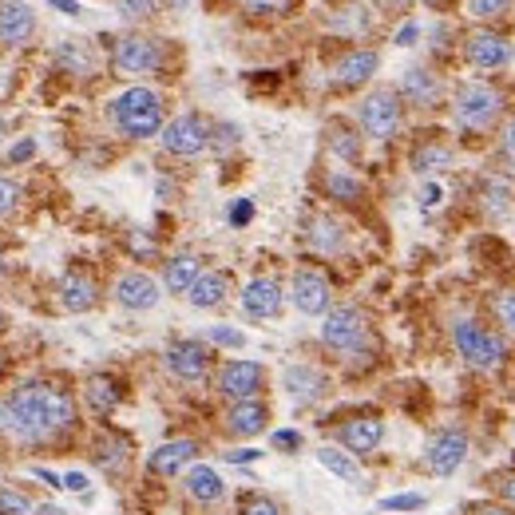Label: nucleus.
I'll return each mask as SVG.
<instances>
[{
	"label": "nucleus",
	"instance_id": "1",
	"mask_svg": "<svg viewBox=\"0 0 515 515\" xmlns=\"http://www.w3.org/2000/svg\"><path fill=\"white\" fill-rule=\"evenodd\" d=\"M76 401L68 389L56 385H20L0 401V428L20 440H52L56 432L72 428Z\"/></svg>",
	"mask_w": 515,
	"mask_h": 515
},
{
	"label": "nucleus",
	"instance_id": "2",
	"mask_svg": "<svg viewBox=\"0 0 515 515\" xmlns=\"http://www.w3.org/2000/svg\"><path fill=\"white\" fill-rule=\"evenodd\" d=\"M111 119H115V127L127 139H151V135H159L167 127L163 123V100L151 88H127V92H119L111 100Z\"/></svg>",
	"mask_w": 515,
	"mask_h": 515
},
{
	"label": "nucleus",
	"instance_id": "3",
	"mask_svg": "<svg viewBox=\"0 0 515 515\" xmlns=\"http://www.w3.org/2000/svg\"><path fill=\"white\" fill-rule=\"evenodd\" d=\"M452 345H456L460 361L472 365V369H480V373L500 369L504 357H508V341H504L496 329L480 325L476 317H460V321L452 325Z\"/></svg>",
	"mask_w": 515,
	"mask_h": 515
},
{
	"label": "nucleus",
	"instance_id": "4",
	"mask_svg": "<svg viewBox=\"0 0 515 515\" xmlns=\"http://www.w3.org/2000/svg\"><path fill=\"white\" fill-rule=\"evenodd\" d=\"M500 111H504V92L484 80H468L452 96V119L460 131H484L500 119Z\"/></svg>",
	"mask_w": 515,
	"mask_h": 515
},
{
	"label": "nucleus",
	"instance_id": "5",
	"mask_svg": "<svg viewBox=\"0 0 515 515\" xmlns=\"http://www.w3.org/2000/svg\"><path fill=\"white\" fill-rule=\"evenodd\" d=\"M321 341L341 353V357H361L369 349V321L365 313L353 306H337L325 313V325H321Z\"/></svg>",
	"mask_w": 515,
	"mask_h": 515
},
{
	"label": "nucleus",
	"instance_id": "6",
	"mask_svg": "<svg viewBox=\"0 0 515 515\" xmlns=\"http://www.w3.org/2000/svg\"><path fill=\"white\" fill-rule=\"evenodd\" d=\"M357 119H361V131L369 139H393L401 131V92H373L365 96L357 107Z\"/></svg>",
	"mask_w": 515,
	"mask_h": 515
},
{
	"label": "nucleus",
	"instance_id": "7",
	"mask_svg": "<svg viewBox=\"0 0 515 515\" xmlns=\"http://www.w3.org/2000/svg\"><path fill=\"white\" fill-rule=\"evenodd\" d=\"M111 60H115V68L123 76H155L163 68V48H159V40L135 32V36H119L115 40Z\"/></svg>",
	"mask_w": 515,
	"mask_h": 515
},
{
	"label": "nucleus",
	"instance_id": "8",
	"mask_svg": "<svg viewBox=\"0 0 515 515\" xmlns=\"http://www.w3.org/2000/svg\"><path fill=\"white\" fill-rule=\"evenodd\" d=\"M468 460V436L460 428H440L428 444H424V468L432 476H456Z\"/></svg>",
	"mask_w": 515,
	"mask_h": 515
},
{
	"label": "nucleus",
	"instance_id": "9",
	"mask_svg": "<svg viewBox=\"0 0 515 515\" xmlns=\"http://www.w3.org/2000/svg\"><path fill=\"white\" fill-rule=\"evenodd\" d=\"M163 147H167L171 155H179V159L203 155L206 147H210V123H206L203 115H195V111L171 119V123L163 127Z\"/></svg>",
	"mask_w": 515,
	"mask_h": 515
},
{
	"label": "nucleus",
	"instance_id": "10",
	"mask_svg": "<svg viewBox=\"0 0 515 515\" xmlns=\"http://www.w3.org/2000/svg\"><path fill=\"white\" fill-rule=\"evenodd\" d=\"M266 385V369L258 361H226L222 373H218V393L230 397L234 405L238 401H254Z\"/></svg>",
	"mask_w": 515,
	"mask_h": 515
},
{
	"label": "nucleus",
	"instance_id": "11",
	"mask_svg": "<svg viewBox=\"0 0 515 515\" xmlns=\"http://www.w3.org/2000/svg\"><path fill=\"white\" fill-rule=\"evenodd\" d=\"M337 440L345 444V452H353V456H369V452H377L381 444H385V420L381 416H349L341 428H337Z\"/></svg>",
	"mask_w": 515,
	"mask_h": 515
},
{
	"label": "nucleus",
	"instance_id": "12",
	"mask_svg": "<svg viewBox=\"0 0 515 515\" xmlns=\"http://www.w3.org/2000/svg\"><path fill=\"white\" fill-rule=\"evenodd\" d=\"M167 369L179 377V381H203L206 369H210V349L195 337H183V341H171L167 345Z\"/></svg>",
	"mask_w": 515,
	"mask_h": 515
},
{
	"label": "nucleus",
	"instance_id": "13",
	"mask_svg": "<svg viewBox=\"0 0 515 515\" xmlns=\"http://www.w3.org/2000/svg\"><path fill=\"white\" fill-rule=\"evenodd\" d=\"M464 60H468L472 68L500 72V68H508V60H512V44H508L504 36H496V32H472L468 44H464Z\"/></svg>",
	"mask_w": 515,
	"mask_h": 515
},
{
	"label": "nucleus",
	"instance_id": "14",
	"mask_svg": "<svg viewBox=\"0 0 515 515\" xmlns=\"http://www.w3.org/2000/svg\"><path fill=\"white\" fill-rule=\"evenodd\" d=\"M329 298H333V290H329V278H325V274H317V270H298V274H294V282H290V302L298 306V313L317 317V313L329 309Z\"/></svg>",
	"mask_w": 515,
	"mask_h": 515
},
{
	"label": "nucleus",
	"instance_id": "15",
	"mask_svg": "<svg viewBox=\"0 0 515 515\" xmlns=\"http://www.w3.org/2000/svg\"><path fill=\"white\" fill-rule=\"evenodd\" d=\"M36 36V12L24 0H4L0 4V44L4 48H20Z\"/></svg>",
	"mask_w": 515,
	"mask_h": 515
},
{
	"label": "nucleus",
	"instance_id": "16",
	"mask_svg": "<svg viewBox=\"0 0 515 515\" xmlns=\"http://www.w3.org/2000/svg\"><path fill=\"white\" fill-rule=\"evenodd\" d=\"M159 282L151 278V274H143V270H131V274H123L119 282H115V302L123 309H155L159 306Z\"/></svg>",
	"mask_w": 515,
	"mask_h": 515
},
{
	"label": "nucleus",
	"instance_id": "17",
	"mask_svg": "<svg viewBox=\"0 0 515 515\" xmlns=\"http://www.w3.org/2000/svg\"><path fill=\"white\" fill-rule=\"evenodd\" d=\"M377 64H381V56H377L373 48H353V52H345V56L333 64V84H337V88H361V84L377 72Z\"/></svg>",
	"mask_w": 515,
	"mask_h": 515
},
{
	"label": "nucleus",
	"instance_id": "18",
	"mask_svg": "<svg viewBox=\"0 0 515 515\" xmlns=\"http://www.w3.org/2000/svg\"><path fill=\"white\" fill-rule=\"evenodd\" d=\"M195 456H199V444H195V440H167V444H159V448L147 456V468H151L155 476H179L183 468L195 464Z\"/></svg>",
	"mask_w": 515,
	"mask_h": 515
},
{
	"label": "nucleus",
	"instance_id": "19",
	"mask_svg": "<svg viewBox=\"0 0 515 515\" xmlns=\"http://www.w3.org/2000/svg\"><path fill=\"white\" fill-rule=\"evenodd\" d=\"M242 309L250 317H278V309H282V286L274 278H250L242 286Z\"/></svg>",
	"mask_w": 515,
	"mask_h": 515
},
{
	"label": "nucleus",
	"instance_id": "20",
	"mask_svg": "<svg viewBox=\"0 0 515 515\" xmlns=\"http://www.w3.org/2000/svg\"><path fill=\"white\" fill-rule=\"evenodd\" d=\"M452 159H456V151H452L440 135L420 139L409 155V163H412V171H416V175H440V171H448V167H452Z\"/></svg>",
	"mask_w": 515,
	"mask_h": 515
},
{
	"label": "nucleus",
	"instance_id": "21",
	"mask_svg": "<svg viewBox=\"0 0 515 515\" xmlns=\"http://www.w3.org/2000/svg\"><path fill=\"white\" fill-rule=\"evenodd\" d=\"M96 302H100V290H96V282L88 274L72 270V274L60 278V306L68 309V313H88Z\"/></svg>",
	"mask_w": 515,
	"mask_h": 515
},
{
	"label": "nucleus",
	"instance_id": "22",
	"mask_svg": "<svg viewBox=\"0 0 515 515\" xmlns=\"http://www.w3.org/2000/svg\"><path fill=\"white\" fill-rule=\"evenodd\" d=\"M183 488H187V496H191L195 504H218V500L226 496V484H222V476H218L210 464H191Z\"/></svg>",
	"mask_w": 515,
	"mask_h": 515
},
{
	"label": "nucleus",
	"instance_id": "23",
	"mask_svg": "<svg viewBox=\"0 0 515 515\" xmlns=\"http://www.w3.org/2000/svg\"><path fill=\"white\" fill-rule=\"evenodd\" d=\"M266 420H270V409L262 401H238L226 412V432L230 436H258V432H266Z\"/></svg>",
	"mask_w": 515,
	"mask_h": 515
},
{
	"label": "nucleus",
	"instance_id": "24",
	"mask_svg": "<svg viewBox=\"0 0 515 515\" xmlns=\"http://www.w3.org/2000/svg\"><path fill=\"white\" fill-rule=\"evenodd\" d=\"M226 294H230V278L222 274V270H203L199 274V282L191 286V294H187V302L195 309H214L226 302Z\"/></svg>",
	"mask_w": 515,
	"mask_h": 515
},
{
	"label": "nucleus",
	"instance_id": "25",
	"mask_svg": "<svg viewBox=\"0 0 515 515\" xmlns=\"http://www.w3.org/2000/svg\"><path fill=\"white\" fill-rule=\"evenodd\" d=\"M401 100L416 103V107H432L440 100V80L428 68H409L401 80Z\"/></svg>",
	"mask_w": 515,
	"mask_h": 515
},
{
	"label": "nucleus",
	"instance_id": "26",
	"mask_svg": "<svg viewBox=\"0 0 515 515\" xmlns=\"http://www.w3.org/2000/svg\"><path fill=\"white\" fill-rule=\"evenodd\" d=\"M199 258L195 254H175L167 266H163V286L171 294H191V286L199 282Z\"/></svg>",
	"mask_w": 515,
	"mask_h": 515
},
{
	"label": "nucleus",
	"instance_id": "27",
	"mask_svg": "<svg viewBox=\"0 0 515 515\" xmlns=\"http://www.w3.org/2000/svg\"><path fill=\"white\" fill-rule=\"evenodd\" d=\"M515 203V191L512 183L504 179V175H484V183H480V206L492 214V218H504Z\"/></svg>",
	"mask_w": 515,
	"mask_h": 515
},
{
	"label": "nucleus",
	"instance_id": "28",
	"mask_svg": "<svg viewBox=\"0 0 515 515\" xmlns=\"http://www.w3.org/2000/svg\"><path fill=\"white\" fill-rule=\"evenodd\" d=\"M306 238H309V246H313L317 254H337V250L345 246V234H341V226H337L333 218H325V214L309 222Z\"/></svg>",
	"mask_w": 515,
	"mask_h": 515
},
{
	"label": "nucleus",
	"instance_id": "29",
	"mask_svg": "<svg viewBox=\"0 0 515 515\" xmlns=\"http://www.w3.org/2000/svg\"><path fill=\"white\" fill-rule=\"evenodd\" d=\"M317 464L325 468V472H333L337 480H345V484H361V468L353 464V452H337V448H317Z\"/></svg>",
	"mask_w": 515,
	"mask_h": 515
},
{
	"label": "nucleus",
	"instance_id": "30",
	"mask_svg": "<svg viewBox=\"0 0 515 515\" xmlns=\"http://www.w3.org/2000/svg\"><path fill=\"white\" fill-rule=\"evenodd\" d=\"M84 401L100 412V416H107V412H115V405H119V389H115L111 377H92L84 385Z\"/></svg>",
	"mask_w": 515,
	"mask_h": 515
},
{
	"label": "nucleus",
	"instance_id": "31",
	"mask_svg": "<svg viewBox=\"0 0 515 515\" xmlns=\"http://www.w3.org/2000/svg\"><path fill=\"white\" fill-rule=\"evenodd\" d=\"M325 191H329V199H341V203H361L365 199V183L353 179L349 171H329L325 175Z\"/></svg>",
	"mask_w": 515,
	"mask_h": 515
},
{
	"label": "nucleus",
	"instance_id": "32",
	"mask_svg": "<svg viewBox=\"0 0 515 515\" xmlns=\"http://www.w3.org/2000/svg\"><path fill=\"white\" fill-rule=\"evenodd\" d=\"M286 389H290L298 401H309V397L321 393V373L309 369V365H290V369H286Z\"/></svg>",
	"mask_w": 515,
	"mask_h": 515
},
{
	"label": "nucleus",
	"instance_id": "33",
	"mask_svg": "<svg viewBox=\"0 0 515 515\" xmlns=\"http://www.w3.org/2000/svg\"><path fill=\"white\" fill-rule=\"evenodd\" d=\"M96 464H100L103 472H119L127 464V440H119V436L100 440L96 444Z\"/></svg>",
	"mask_w": 515,
	"mask_h": 515
},
{
	"label": "nucleus",
	"instance_id": "34",
	"mask_svg": "<svg viewBox=\"0 0 515 515\" xmlns=\"http://www.w3.org/2000/svg\"><path fill=\"white\" fill-rule=\"evenodd\" d=\"M56 60H60L68 72H80V76H88V72H92V52H88V48H80V44H64V48L56 52Z\"/></svg>",
	"mask_w": 515,
	"mask_h": 515
},
{
	"label": "nucleus",
	"instance_id": "35",
	"mask_svg": "<svg viewBox=\"0 0 515 515\" xmlns=\"http://www.w3.org/2000/svg\"><path fill=\"white\" fill-rule=\"evenodd\" d=\"M428 504L424 492H401V496H385L381 500V512H420Z\"/></svg>",
	"mask_w": 515,
	"mask_h": 515
},
{
	"label": "nucleus",
	"instance_id": "36",
	"mask_svg": "<svg viewBox=\"0 0 515 515\" xmlns=\"http://www.w3.org/2000/svg\"><path fill=\"white\" fill-rule=\"evenodd\" d=\"M329 147H333V155H341V159H357V155H361L357 135H349L345 127H333V131H329Z\"/></svg>",
	"mask_w": 515,
	"mask_h": 515
},
{
	"label": "nucleus",
	"instance_id": "37",
	"mask_svg": "<svg viewBox=\"0 0 515 515\" xmlns=\"http://www.w3.org/2000/svg\"><path fill=\"white\" fill-rule=\"evenodd\" d=\"M206 341L210 345H226V349H242L246 345V333L242 329H230V325H210L206 329Z\"/></svg>",
	"mask_w": 515,
	"mask_h": 515
},
{
	"label": "nucleus",
	"instance_id": "38",
	"mask_svg": "<svg viewBox=\"0 0 515 515\" xmlns=\"http://www.w3.org/2000/svg\"><path fill=\"white\" fill-rule=\"evenodd\" d=\"M515 0H468V12L476 16V20H496V16H504V12H512Z\"/></svg>",
	"mask_w": 515,
	"mask_h": 515
},
{
	"label": "nucleus",
	"instance_id": "39",
	"mask_svg": "<svg viewBox=\"0 0 515 515\" xmlns=\"http://www.w3.org/2000/svg\"><path fill=\"white\" fill-rule=\"evenodd\" d=\"M416 206H420L424 214H432V210H440V206H444V183H436V179H428V183L420 187V195H416Z\"/></svg>",
	"mask_w": 515,
	"mask_h": 515
},
{
	"label": "nucleus",
	"instance_id": "40",
	"mask_svg": "<svg viewBox=\"0 0 515 515\" xmlns=\"http://www.w3.org/2000/svg\"><path fill=\"white\" fill-rule=\"evenodd\" d=\"M115 8L123 20H147L155 12V0H115Z\"/></svg>",
	"mask_w": 515,
	"mask_h": 515
},
{
	"label": "nucleus",
	"instance_id": "41",
	"mask_svg": "<svg viewBox=\"0 0 515 515\" xmlns=\"http://www.w3.org/2000/svg\"><path fill=\"white\" fill-rule=\"evenodd\" d=\"M0 515H32V504L12 492V488H0Z\"/></svg>",
	"mask_w": 515,
	"mask_h": 515
},
{
	"label": "nucleus",
	"instance_id": "42",
	"mask_svg": "<svg viewBox=\"0 0 515 515\" xmlns=\"http://www.w3.org/2000/svg\"><path fill=\"white\" fill-rule=\"evenodd\" d=\"M270 440H274L278 452H298L302 448V432H294V428H278Z\"/></svg>",
	"mask_w": 515,
	"mask_h": 515
},
{
	"label": "nucleus",
	"instance_id": "43",
	"mask_svg": "<svg viewBox=\"0 0 515 515\" xmlns=\"http://www.w3.org/2000/svg\"><path fill=\"white\" fill-rule=\"evenodd\" d=\"M16 203H20V183L0 179V218H4V214H12V206Z\"/></svg>",
	"mask_w": 515,
	"mask_h": 515
},
{
	"label": "nucleus",
	"instance_id": "44",
	"mask_svg": "<svg viewBox=\"0 0 515 515\" xmlns=\"http://www.w3.org/2000/svg\"><path fill=\"white\" fill-rule=\"evenodd\" d=\"M500 151H504V163L515 171V119H508L500 131Z\"/></svg>",
	"mask_w": 515,
	"mask_h": 515
},
{
	"label": "nucleus",
	"instance_id": "45",
	"mask_svg": "<svg viewBox=\"0 0 515 515\" xmlns=\"http://www.w3.org/2000/svg\"><path fill=\"white\" fill-rule=\"evenodd\" d=\"M242 515H282V512H278V504H274V500H266V496H250V500L242 504Z\"/></svg>",
	"mask_w": 515,
	"mask_h": 515
},
{
	"label": "nucleus",
	"instance_id": "46",
	"mask_svg": "<svg viewBox=\"0 0 515 515\" xmlns=\"http://www.w3.org/2000/svg\"><path fill=\"white\" fill-rule=\"evenodd\" d=\"M254 16H270V12H286L290 8V0H242Z\"/></svg>",
	"mask_w": 515,
	"mask_h": 515
},
{
	"label": "nucleus",
	"instance_id": "47",
	"mask_svg": "<svg viewBox=\"0 0 515 515\" xmlns=\"http://www.w3.org/2000/svg\"><path fill=\"white\" fill-rule=\"evenodd\" d=\"M496 313H500V321L508 325L515 333V290H508V294H500V302H496Z\"/></svg>",
	"mask_w": 515,
	"mask_h": 515
},
{
	"label": "nucleus",
	"instance_id": "48",
	"mask_svg": "<svg viewBox=\"0 0 515 515\" xmlns=\"http://www.w3.org/2000/svg\"><path fill=\"white\" fill-rule=\"evenodd\" d=\"M254 218V203L250 199H238V203L230 206V226H246Z\"/></svg>",
	"mask_w": 515,
	"mask_h": 515
},
{
	"label": "nucleus",
	"instance_id": "49",
	"mask_svg": "<svg viewBox=\"0 0 515 515\" xmlns=\"http://www.w3.org/2000/svg\"><path fill=\"white\" fill-rule=\"evenodd\" d=\"M32 155H36V143H32V139H20V143H16L12 151H8V163L16 167V163H28Z\"/></svg>",
	"mask_w": 515,
	"mask_h": 515
},
{
	"label": "nucleus",
	"instance_id": "50",
	"mask_svg": "<svg viewBox=\"0 0 515 515\" xmlns=\"http://www.w3.org/2000/svg\"><path fill=\"white\" fill-rule=\"evenodd\" d=\"M210 143H214L218 151H226L230 143H238V127H234V123H222V127H218V139H210Z\"/></svg>",
	"mask_w": 515,
	"mask_h": 515
},
{
	"label": "nucleus",
	"instance_id": "51",
	"mask_svg": "<svg viewBox=\"0 0 515 515\" xmlns=\"http://www.w3.org/2000/svg\"><path fill=\"white\" fill-rule=\"evenodd\" d=\"M226 456V464H254L262 452L258 448H234V452H222Z\"/></svg>",
	"mask_w": 515,
	"mask_h": 515
},
{
	"label": "nucleus",
	"instance_id": "52",
	"mask_svg": "<svg viewBox=\"0 0 515 515\" xmlns=\"http://www.w3.org/2000/svg\"><path fill=\"white\" fill-rule=\"evenodd\" d=\"M496 492H500V500H508L515 508V472H504V476L496 480Z\"/></svg>",
	"mask_w": 515,
	"mask_h": 515
},
{
	"label": "nucleus",
	"instance_id": "53",
	"mask_svg": "<svg viewBox=\"0 0 515 515\" xmlns=\"http://www.w3.org/2000/svg\"><path fill=\"white\" fill-rule=\"evenodd\" d=\"M64 488L84 496V492H88V476H84V472H68V476H64Z\"/></svg>",
	"mask_w": 515,
	"mask_h": 515
},
{
	"label": "nucleus",
	"instance_id": "54",
	"mask_svg": "<svg viewBox=\"0 0 515 515\" xmlns=\"http://www.w3.org/2000/svg\"><path fill=\"white\" fill-rule=\"evenodd\" d=\"M464 515H515L512 508H500V504H472Z\"/></svg>",
	"mask_w": 515,
	"mask_h": 515
},
{
	"label": "nucleus",
	"instance_id": "55",
	"mask_svg": "<svg viewBox=\"0 0 515 515\" xmlns=\"http://www.w3.org/2000/svg\"><path fill=\"white\" fill-rule=\"evenodd\" d=\"M416 36H420V24H405V28H401V32H397V44H405V48H409V44H416Z\"/></svg>",
	"mask_w": 515,
	"mask_h": 515
},
{
	"label": "nucleus",
	"instance_id": "56",
	"mask_svg": "<svg viewBox=\"0 0 515 515\" xmlns=\"http://www.w3.org/2000/svg\"><path fill=\"white\" fill-rule=\"evenodd\" d=\"M48 4H52V8H60L64 16H80V4H76V0H48Z\"/></svg>",
	"mask_w": 515,
	"mask_h": 515
},
{
	"label": "nucleus",
	"instance_id": "57",
	"mask_svg": "<svg viewBox=\"0 0 515 515\" xmlns=\"http://www.w3.org/2000/svg\"><path fill=\"white\" fill-rule=\"evenodd\" d=\"M32 515H68L64 508H56V504H44V508H36Z\"/></svg>",
	"mask_w": 515,
	"mask_h": 515
},
{
	"label": "nucleus",
	"instance_id": "58",
	"mask_svg": "<svg viewBox=\"0 0 515 515\" xmlns=\"http://www.w3.org/2000/svg\"><path fill=\"white\" fill-rule=\"evenodd\" d=\"M171 8H191V0H171Z\"/></svg>",
	"mask_w": 515,
	"mask_h": 515
},
{
	"label": "nucleus",
	"instance_id": "59",
	"mask_svg": "<svg viewBox=\"0 0 515 515\" xmlns=\"http://www.w3.org/2000/svg\"><path fill=\"white\" fill-rule=\"evenodd\" d=\"M4 135H8V127H4V119H0V139H4Z\"/></svg>",
	"mask_w": 515,
	"mask_h": 515
},
{
	"label": "nucleus",
	"instance_id": "60",
	"mask_svg": "<svg viewBox=\"0 0 515 515\" xmlns=\"http://www.w3.org/2000/svg\"><path fill=\"white\" fill-rule=\"evenodd\" d=\"M0 274H4V254H0Z\"/></svg>",
	"mask_w": 515,
	"mask_h": 515
},
{
	"label": "nucleus",
	"instance_id": "61",
	"mask_svg": "<svg viewBox=\"0 0 515 515\" xmlns=\"http://www.w3.org/2000/svg\"><path fill=\"white\" fill-rule=\"evenodd\" d=\"M0 329H4V313H0Z\"/></svg>",
	"mask_w": 515,
	"mask_h": 515
}]
</instances>
